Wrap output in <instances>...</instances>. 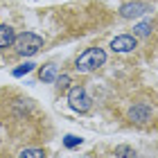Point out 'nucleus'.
I'll list each match as a JSON object with an SVG mask.
<instances>
[{"mask_svg": "<svg viewBox=\"0 0 158 158\" xmlns=\"http://www.w3.org/2000/svg\"><path fill=\"white\" fill-rule=\"evenodd\" d=\"M156 118V104L149 99H135L127 109V120L135 127H149Z\"/></svg>", "mask_w": 158, "mask_h": 158, "instance_id": "nucleus-1", "label": "nucleus"}, {"mask_svg": "<svg viewBox=\"0 0 158 158\" xmlns=\"http://www.w3.org/2000/svg\"><path fill=\"white\" fill-rule=\"evenodd\" d=\"M106 63V52L102 48H88L86 52H81L77 56V63L75 68L79 73H90V70H97L99 66Z\"/></svg>", "mask_w": 158, "mask_h": 158, "instance_id": "nucleus-2", "label": "nucleus"}, {"mask_svg": "<svg viewBox=\"0 0 158 158\" xmlns=\"http://www.w3.org/2000/svg\"><path fill=\"white\" fill-rule=\"evenodd\" d=\"M14 48H16V52H18V54H23V56H32V54H36L39 50L43 48V39L39 36V34L23 32L20 36H16V41H14Z\"/></svg>", "mask_w": 158, "mask_h": 158, "instance_id": "nucleus-3", "label": "nucleus"}, {"mask_svg": "<svg viewBox=\"0 0 158 158\" xmlns=\"http://www.w3.org/2000/svg\"><path fill=\"white\" fill-rule=\"evenodd\" d=\"M68 102H70V106H73L77 113H86V111L90 109L93 99L86 95V88H84V86H73V88L68 90Z\"/></svg>", "mask_w": 158, "mask_h": 158, "instance_id": "nucleus-4", "label": "nucleus"}, {"mask_svg": "<svg viewBox=\"0 0 158 158\" xmlns=\"http://www.w3.org/2000/svg\"><path fill=\"white\" fill-rule=\"evenodd\" d=\"M152 9V5L149 2H127V5H122L120 7V16L122 18H133V16H140V14H145Z\"/></svg>", "mask_w": 158, "mask_h": 158, "instance_id": "nucleus-5", "label": "nucleus"}, {"mask_svg": "<svg viewBox=\"0 0 158 158\" xmlns=\"http://www.w3.org/2000/svg\"><path fill=\"white\" fill-rule=\"evenodd\" d=\"M135 45H138V41H135V36H131V34H122V36H115L111 41L113 52H131Z\"/></svg>", "mask_w": 158, "mask_h": 158, "instance_id": "nucleus-6", "label": "nucleus"}, {"mask_svg": "<svg viewBox=\"0 0 158 158\" xmlns=\"http://www.w3.org/2000/svg\"><path fill=\"white\" fill-rule=\"evenodd\" d=\"M14 41H16L14 30L7 25H0V48H9V45H14Z\"/></svg>", "mask_w": 158, "mask_h": 158, "instance_id": "nucleus-7", "label": "nucleus"}, {"mask_svg": "<svg viewBox=\"0 0 158 158\" xmlns=\"http://www.w3.org/2000/svg\"><path fill=\"white\" fill-rule=\"evenodd\" d=\"M41 79H43L45 84L56 81V66H54V63H48V66L41 68Z\"/></svg>", "mask_w": 158, "mask_h": 158, "instance_id": "nucleus-8", "label": "nucleus"}, {"mask_svg": "<svg viewBox=\"0 0 158 158\" xmlns=\"http://www.w3.org/2000/svg\"><path fill=\"white\" fill-rule=\"evenodd\" d=\"M115 156L118 158H135V152H133L131 147H127V145H120L115 149Z\"/></svg>", "mask_w": 158, "mask_h": 158, "instance_id": "nucleus-9", "label": "nucleus"}, {"mask_svg": "<svg viewBox=\"0 0 158 158\" xmlns=\"http://www.w3.org/2000/svg\"><path fill=\"white\" fill-rule=\"evenodd\" d=\"M133 32H135V36H147V34L152 32V23H140V25H135Z\"/></svg>", "mask_w": 158, "mask_h": 158, "instance_id": "nucleus-10", "label": "nucleus"}, {"mask_svg": "<svg viewBox=\"0 0 158 158\" xmlns=\"http://www.w3.org/2000/svg\"><path fill=\"white\" fill-rule=\"evenodd\" d=\"M20 158H45V154H43V149H25Z\"/></svg>", "mask_w": 158, "mask_h": 158, "instance_id": "nucleus-11", "label": "nucleus"}, {"mask_svg": "<svg viewBox=\"0 0 158 158\" xmlns=\"http://www.w3.org/2000/svg\"><path fill=\"white\" fill-rule=\"evenodd\" d=\"M32 70H34V63H23L20 68L14 70V77H23V75H27V73H32Z\"/></svg>", "mask_w": 158, "mask_h": 158, "instance_id": "nucleus-12", "label": "nucleus"}, {"mask_svg": "<svg viewBox=\"0 0 158 158\" xmlns=\"http://www.w3.org/2000/svg\"><path fill=\"white\" fill-rule=\"evenodd\" d=\"M63 145H66L68 149H73L77 145H81V138H77V135H66V138H63Z\"/></svg>", "mask_w": 158, "mask_h": 158, "instance_id": "nucleus-13", "label": "nucleus"}, {"mask_svg": "<svg viewBox=\"0 0 158 158\" xmlns=\"http://www.w3.org/2000/svg\"><path fill=\"white\" fill-rule=\"evenodd\" d=\"M68 81H70L68 77H61V79L56 77V86H59V90H66V88H68Z\"/></svg>", "mask_w": 158, "mask_h": 158, "instance_id": "nucleus-14", "label": "nucleus"}]
</instances>
